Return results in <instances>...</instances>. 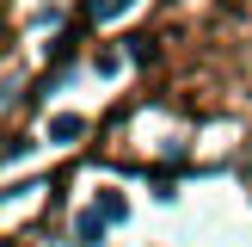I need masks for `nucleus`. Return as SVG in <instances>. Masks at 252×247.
Segmentation results:
<instances>
[{
  "label": "nucleus",
  "mask_w": 252,
  "mask_h": 247,
  "mask_svg": "<svg viewBox=\"0 0 252 247\" xmlns=\"http://www.w3.org/2000/svg\"><path fill=\"white\" fill-rule=\"evenodd\" d=\"M98 216H105V222H123V216H129V204H123L117 192H105V198H98Z\"/></svg>",
  "instance_id": "7ed1b4c3"
},
{
  "label": "nucleus",
  "mask_w": 252,
  "mask_h": 247,
  "mask_svg": "<svg viewBox=\"0 0 252 247\" xmlns=\"http://www.w3.org/2000/svg\"><path fill=\"white\" fill-rule=\"evenodd\" d=\"M80 136H86V118H74V111L49 118V142H80Z\"/></svg>",
  "instance_id": "f257e3e1"
},
{
  "label": "nucleus",
  "mask_w": 252,
  "mask_h": 247,
  "mask_svg": "<svg viewBox=\"0 0 252 247\" xmlns=\"http://www.w3.org/2000/svg\"><path fill=\"white\" fill-rule=\"evenodd\" d=\"M86 12L93 19H117V12H129V0H86Z\"/></svg>",
  "instance_id": "20e7f679"
},
{
  "label": "nucleus",
  "mask_w": 252,
  "mask_h": 247,
  "mask_svg": "<svg viewBox=\"0 0 252 247\" xmlns=\"http://www.w3.org/2000/svg\"><path fill=\"white\" fill-rule=\"evenodd\" d=\"M74 241H80V247H98V241H105V216H98V210H80V222H74Z\"/></svg>",
  "instance_id": "f03ea898"
}]
</instances>
